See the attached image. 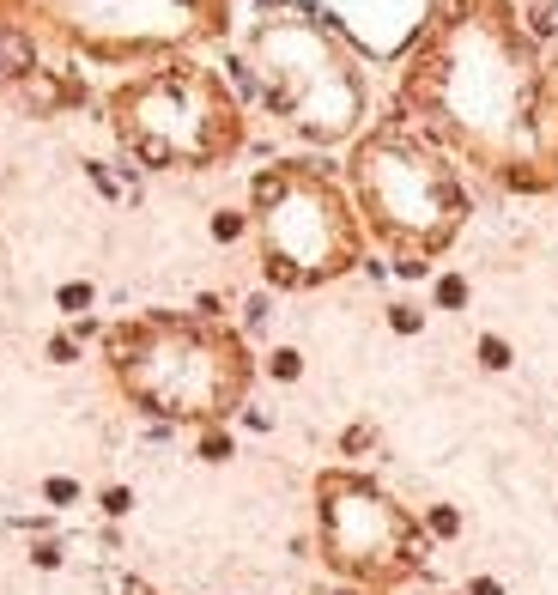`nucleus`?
<instances>
[{
    "label": "nucleus",
    "mask_w": 558,
    "mask_h": 595,
    "mask_svg": "<svg viewBox=\"0 0 558 595\" xmlns=\"http://www.w3.org/2000/svg\"><path fill=\"white\" fill-rule=\"evenodd\" d=\"M400 122L510 195L558 188V67L516 0H443L400 67Z\"/></svg>",
    "instance_id": "f257e3e1"
},
{
    "label": "nucleus",
    "mask_w": 558,
    "mask_h": 595,
    "mask_svg": "<svg viewBox=\"0 0 558 595\" xmlns=\"http://www.w3.org/2000/svg\"><path fill=\"white\" fill-rule=\"evenodd\" d=\"M103 370L128 408L188 431L231 426L261 377L255 347L225 316L200 310H140L103 329Z\"/></svg>",
    "instance_id": "f03ea898"
},
{
    "label": "nucleus",
    "mask_w": 558,
    "mask_h": 595,
    "mask_svg": "<svg viewBox=\"0 0 558 595\" xmlns=\"http://www.w3.org/2000/svg\"><path fill=\"white\" fill-rule=\"evenodd\" d=\"M346 195L370 244L395 255L400 274H425L474 219V195L456 158L431 146L413 122H377L346 146Z\"/></svg>",
    "instance_id": "7ed1b4c3"
},
{
    "label": "nucleus",
    "mask_w": 558,
    "mask_h": 595,
    "mask_svg": "<svg viewBox=\"0 0 558 595\" xmlns=\"http://www.w3.org/2000/svg\"><path fill=\"white\" fill-rule=\"evenodd\" d=\"M116 146L146 170H225L249 146V110L219 67L200 55L121 73L103 91Z\"/></svg>",
    "instance_id": "20e7f679"
},
{
    "label": "nucleus",
    "mask_w": 558,
    "mask_h": 595,
    "mask_svg": "<svg viewBox=\"0 0 558 595\" xmlns=\"http://www.w3.org/2000/svg\"><path fill=\"white\" fill-rule=\"evenodd\" d=\"M243 67L261 110L303 146H352L370 116L359 55L310 13H267L243 31Z\"/></svg>",
    "instance_id": "39448f33"
},
{
    "label": "nucleus",
    "mask_w": 558,
    "mask_h": 595,
    "mask_svg": "<svg viewBox=\"0 0 558 595\" xmlns=\"http://www.w3.org/2000/svg\"><path fill=\"white\" fill-rule=\"evenodd\" d=\"M237 0H0V31L91 67H159L231 37Z\"/></svg>",
    "instance_id": "423d86ee"
},
{
    "label": "nucleus",
    "mask_w": 558,
    "mask_h": 595,
    "mask_svg": "<svg viewBox=\"0 0 558 595\" xmlns=\"http://www.w3.org/2000/svg\"><path fill=\"white\" fill-rule=\"evenodd\" d=\"M249 237H255L261 274L279 292H316L346 280L364 262L359 206L346 195V177L316 158H274L249 177Z\"/></svg>",
    "instance_id": "0eeeda50"
},
{
    "label": "nucleus",
    "mask_w": 558,
    "mask_h": 595,
    "mask_svg": "<svg viewBox=\"0 0 558 595\" xmlns=\"http://www.w3.org/2000/svg\"><path fill=\"white\" fill-rule=\"evenodd\" d=\"M316 553L346 590L395 595L425 571V523L377 474L322 468L316 474Z\"/></svg>",
    "instance_id": "6e6552de"
},
{
    "label": "nucleus",
    "mask_w": 558,
    "mask_h": 595,
    "mask_svg": "<svg viewBox=\"0 0 558 595\" xmlns=\"http://www.w3.org/2000/svg\"><path fill=\"white\" fill-rule=\"evenodd\" d=\"M267 377H279V383H298V377H303V352H292V347L267 352Z\"/></svg>",
    "instance_id": "1a4fd4ad"
},
{
    "label": "nucleus",
    "mask_w": 558,
    "mask_h": 595,
    "mask_svg": "<svg viewBox=\"0 0 558 595\" xmlns=\"http://www.w3.org/2000/svg\"><path fill=\"white\" fill-rule=\"evenodd\" d=\"M479 365H486V370H510V341H498V334H479Z\"/></svg>",
    "instance_id": "9d476101"
},
{
    "label": "nucleus",
    "mask_w": 558,
    "mask_h": 595,
    "mask_svg": "<svg viewBox=\"0 0 558 595\" xmlns=\"http://www.w3.org/2000/svg\"><path fill=\"white\" fill-rule=\"evenodd\" d=\"M98 504H103V516H128L134 511V493H128V486H103Z\"/></svg>",
    "instance_id": "9b49d317"
},
{
    "label": "nucleus",
    "mask_w": 558,
    "mask_h": 595,
    "mask_svg": "<svg viewBox=\"0 0 558 595\" xmlns=\"http://www.w3.org/2000/svg\"><path fill=\"white\" fill-rule=\"evenodd\" d=\"M43 498H49V504H73V498H80V480L55 474V480H43Z\"/></svg>",
    "instance_id": "f8f14e48"
},
{
    "label": "nucleus",
    "mask_w": 558,
    "mask_h": 595,
    "mask_svg": "<svg viewBox=\"0 0 558 595\" xmlns=\"http://www.w3.org/2000/svg\"><path fill=\"white\" fill-rule=\"evenodd\" d=\"M200 456H207V462H225V456H231V437H225V426L200 431Z\"/></svg>",
    "instance_id": "ddd939ff"
},
{
    "label": "nucleus",
    "mask_w": 558,
    "mask_h": 595,
    "mask_svg": "<svg viewBox=\"0 0 558 595\" xmlns=\"http://www.w3.org/2000/svg\"><path fill=\"white\" fill-rule=\"evenodd\" d=\"M389 322H395L400 334H418V329H425V316H418V304H395V310H389Z\"/></svg>",
    "instance_id": "4468645a"
},
{
    "label": "nucleus",
    "mask_w": 558,
    "mask_h": 595,
    "mask_svg": "<svg viewBox=\"0 0 558 595\" xmlns=\"http://www.w3.org/2000/svg\"><path fill=\"white\" fill-rule=\"evenodd\" d=\"M91 304V286H61V310H85Z\"/></svg>",
    "instance_id": "2eb2a0df"
},
{
    "label": "nucleus",
    "mask_w": 558,
    "mask_h": 595,
    "mask_svg": "<svg viewBox=\"0 0 558 595\" xmlns=\"http://www.w3.org/2000/svg\"><path fill=\"white\" fill-rule=\"evenodd\" d=\"M461 298H467V286H461V280H443V286H438V304H461Z\"/></svg>",
    "instance_id": "dca6fc26"
},
{
    "label": "nucleus",
    "mask_w": 558,
    "mask_h": 595,
    "mask_svg": "<svg viewBox=\"0 0 558 595\" xmlns=\"http://www.w3.org/2000/svg\"><path fill=\"white\" fill-rule=\"evenodd\" d=\"M467 595H504V583H498V577H474V583H467Z\"/></svg>",
    "instance_id": "f3484780"
},
{
    "label": "nucleus",
    "mask_w": 558,
    "mask_h": 595,
    "mask_svg": "<svg viewBox=\"0 0 558 595\" xmlns=\"http://www.w3.org/2000/svg\"><path fill=\"white\" fill-rule=\"evenodd\" d=\"M49 359L55 365H73V341H49Z\"/></svg>",
    "instance_id": "a211bd4d"
},
{
    "label": "nucleus",
    "mask_w": 558,
    "mask_h": 595,
    "mask_svg": "<svg viewBox=\"0 0 558 595\" xmlns=\"http://www.w3.org/2000/svg\"><path fill=\"white\" fill-rule=\"evenodd\" d=\"M340 595H370V590H340Z\"/></svg>",
    "instance_id": "6ab92c4d"
}]
</instances>
